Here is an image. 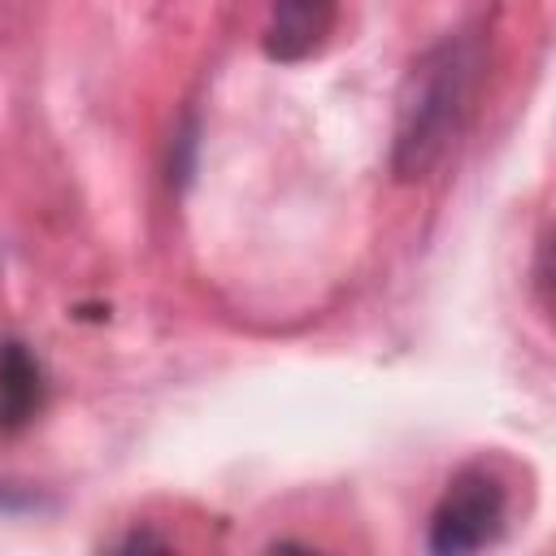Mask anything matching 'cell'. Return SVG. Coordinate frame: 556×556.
I'll use <instances>...</instances> for the list:
<instances>
[{
  "label": "cell",
  "instance_id": "obj_1",
  "mask_svg": "<svg viewBox=\"0 0 556 556\" xmlns=\"http://www.w3.org/2000/svg\"><path fill=\"white\" fill-rule=\"evenodd\" d=\"M478 39L443 35L430 43L404 74L395 96V135H391V169L400 182L430 178L460 143L465 122L478 96Z\"/></svg>",
  "mask_w": 556,
  "mask_h": 556
},
{
  "label": "cell",
  "instance_id": "obj_2",
  "mask_svg": "<svg viewBox=\"0 0 556 556\" xmlns=\"http://www.w3.org/2000/svg\"><path fill=\"white\" fill-rule=\"evenodd\" d=\"M508 526V478L495 460L460 465L434 513H430V552L434 556H465L491 547Z\"/></svg>",
  "mask_w": 556,
  "mask_h": 556
},
{
  "label": "cell",
  "instance_id": "obj_3",
  "mask_svg": "<svg viewBox=\"0 0 556 556\" xmlns=\"http://www.w3.org/2000/svg\"><path fill=\"white\" fill-rule=\"evenodd\" d=\"M334 22H339L334 0H269L261 48L269 61H282V65L308 61L330 43Z\"/></svg>",
  "mask_w": 556,
  "mask_h": 556
},
{
  "label": "cell",
  "instance_id": "obj_4",
  "mask_svg": "<svg viewBox=\"0 0 556 556\" xmlns=\"http://www.w3.org/2000/svg\"><path fill=\"white\" fill-rule=\"evenodd\" d=\"M43 408V374L22 339L0 343V430L17 434Z\"/></svg>",
  "mask_w": 556,
  "mask_h": 556
},
{
  "label": "cell",
  "instance_id": "obj_5",
  "mask_svg": "<svg viewBox=\"0 0 556 556\" xmlns=\"http://www.w3.org/2000/svg\"><path fill=\"white\" fill-rule=\"evenodd\" d=\"M39 504H43V500H39V491L0 482V513H30V508H39Z\"/></svg>",
  "mask_w": 556,
  "mask_h": 556
}]
</instances>
